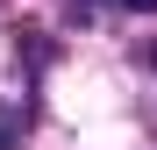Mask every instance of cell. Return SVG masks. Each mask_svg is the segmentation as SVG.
I'll use <instances>...</instances> for the list:
<instances>
[{
  "label": "cell",
  "mask_w": 157,
  "mask_h": 150,
  "mask_svg": "<svg viewBox=\"0 0 157 150\" xmlns=\"http://www.w3.org/2000/svg\"><path fill=\"white\" fill-rule=\"evenodd\" d=\"M128 7H136V14H157V0H128Z\"/></svg>",
  "instance_id": "cell-1"
},
{
  "label": "cell",
  "mask_w": 157,
  "mask_h": 150,
  "mask_svg": "<svg viewBox=\"0 0 157 150\" xmlns=\"http://www.w3.org/2000/svg\"><path fill=\"white\" fill-rule=\"evenodd\" d=\"M0 150H7V143H0Z\"/></svg>",
  "instance_id": "cell-3"
},
{
  "label": "cell",
  "mask_w": 157,
  "mask_h": 150,
  "mask_svg": "<svg viewBox=\"0 0 157 150\" xmlns=\"http://www.w3.org/2000/svg\"><path fill=\"white\" fill-rule=\"evenodd\" d=\"M150 64H157V43H150Z\"/></svg>",
  "instance_id": "cell-2"
}]
</instances>
